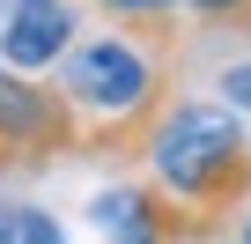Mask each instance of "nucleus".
<instances>
[{"instance_id":"6","label":"nucleus","mask_w":251,"mask_h":244,"mask_svg":"<svg viewBox=\"0 0 251 244\" xmlns=\"http://www.w3.org/2000/svg\"><path fill=\"white\" fill-rule=\"evenodd\" d=\"M0 244H67V229L30 200H0Z\"/></svg>"},{"instance_id":"7","label":"nucleus","mask_w":251,"mask_h":244,"mask_svg":"<svg viewBox=\"0 0 251 244\" xmlns=\"http://www.w3.org/2000/svg\"><path fill=\"white\" fill-rule=\"evenodd\" d=\"M185 15H200L207 30H244L251 37V0H185Z\"/></svg>"},{"instance_id":"2","label":"nucleus","mask_w":251,"mask_h":244,"mask_svg":"<svg viewBox=\"0 0 251 244\" xmlns=\"http://www.w3.org/2000/svg\"><path fill=\"white\" fill-rule=\"evenodd\" d=\"M141 163H148V185L207 229H222L251 200V141L229 96H170L155 126L141 134Z\"/></svg>"},{"instance_id":"1","label":"nucleus","mask_w":251,"mask_h":244,"mask_svg":"<svg viewBox=\"0 0 251 244\" xmlns=\"http://www.w3.org/2000/svg\"><path fill=\"white\" fill-rule=\"evenodd\" d=\"M59 104L74 118V148L89 156H141V134L170 104V37L148 30H96L59 52Z\"/></svg>"},{"instance_id":"4","label":"nucleus","mask_w":251,"mask_h":244,"mask_svg":"<svg viewBox=\"0 0 251 244\" xmlns=\"http://www.w3.org/2000/svg\"><path fill=\"white\" fill-rule=\"evenodd\" d=\"M74 37H81L74 0H0V67L45 74V67H59V52Z\"/></svg>"},{"instance_id":"3","label":"nucleus","mask_w":251,"mask_h":244,"mask_svg":"<svg viewBox=\"0 0 251 244\" xmlns=\"http://www.w3.org/2000/svg\"><path fill=\"white\" fill-rule=\"evenodd\" d=\"M89 215H96L103 244H200V237H214L207 222H192L155 185H111V192H96Z\"/></svg>"},{"instance_id":"9","label":"nucleus","mask_w":251,"mask_h":244,"mask_svg":"<svg viewBox=\"0 0 251 244\" xmlns=\"http://www.w3.org/2000/svg\"><path fill=\"white\" fill-rule=\"evenodd\" d=\"M236 244H251V222H244V229H236Z\"/></svg>"},{"instance_id":"8","label":"nucleus","mask_w":251,"mask_h":244,"mask_svg":"<svg viewBox=\"0 0 251 244\" xmlns=\"http://www.w3.org/2000/svg\"><path fill=\"white\" fill-rule=\"evenodd\" d=\"M222 96H229L236 111H251V59H236V67L222 74Z\"/></svg>"},{"instance_id":"5","label":"nucleus","mask_w":251,"mask_h":244,"mask_svg":"<svg viewBox=\"0 0 251 244\" xmlns=\"http://www.w3.org/2000/svg\"><path fill=\"white\" fill-rule=\"evenodd\" d=\"M177 8L185 0H96V15L118 30H148V37H177Z\"/></svg>"}]
</instances>
